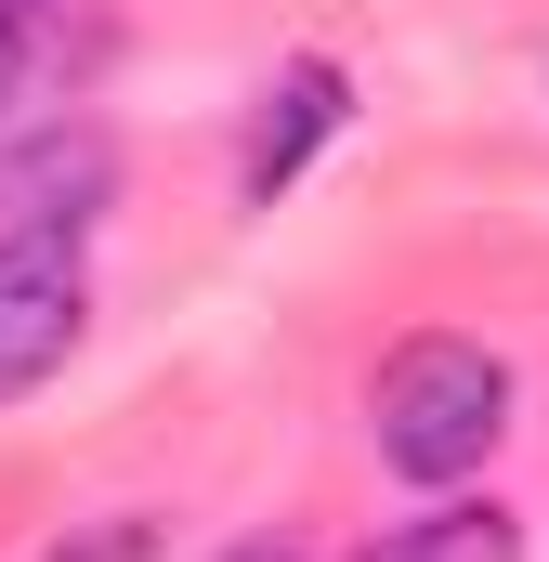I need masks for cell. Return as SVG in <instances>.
Wrapping results in <instances>:
<instances>
[{
    "instance_id": "cell-1",
    "label": "cell",
    "mask_w": 549,
    "mask_h": 562,
    "mask_svg": "<svg viewBox=\"0 0 549 562\" xmlns=\"http://www.w3.org/2000/svg\"><path fill=\"white\" fill-rule=\"evenodd\" d=\"M367 431H380V471H393V484L445 497V484H471V471L497 458V431H511V367H497L484 340L432 327V340H406V353L380 367Z\"/></svg>"
},
{
    "instance_id": "cell-2",
    "label": "cell",
    "mask_w": 549,
    "mask_h": 562,
    "mask_svg": "<svg viewBox=\"0 0 549 562\" xmlns=\"http://www.w3.org/2000/svg\"><path fill=\"white\" fill-rule=\"evenodd\" d=\"M92 327V262L79 236H0V406L40 393Z\"/></svg>"
},
{
    "instance_id": "cell-3",
    "label": "cell",
    "mask_w": 549,
    "mask_h": 562,
    "mask_svg": "<svg viewBox=\"0 0 549 562\" xmlns=\"http://www.w3.org/2000/svg\"><path fill=\"white\" fill-rule=\"evenodd\" d=\"M105 196H119V144L105 132H26L0 157V236H92Z\"/></svg>"
},
{
    "instance_id": "cell-4",
    "label": "cell",
    "mask_w": 549,
    "mask_h": 562,
    "mask_svg": "<svg viewBox=\"0 0 549 562\" xmlns=\"http://www.w3.org/2000/svg\"><path fill=\"white\" fill-rule=\"evenodd\" d=\"M354 119V79L327 66V53H301V66H274V92H262V119H249V157H236V196L249 210H274L288 183H301V157Z\"/></svg>"
},
{
    "instance_id": "cell-5",
    "label": "cell",
    "mask_w": 549,
    "mask_h": 562,
    "mask_svg": "<svg viewBox=\"0 0 549 562\" xmlns=\"http://www.w3.org/2000/svg\"><path fill=\"white\" fill-rule=\"evenodd\" d=\"M354 562H524V524H511L497 497H445V510L393 524L380 550H354Z\"/></svg>"
},
{
    "instance_id": "cell-6",
    "label": "cell",
    "mask_w": 549,
    "mask_h": 562,
    "mask_svg": "<svg viewBox=\"0 0 549 562\" xmlns=\"http://www.w3.org/2000/svg\"><path fill=\"white\" fill-rule=\"evenodd\" d=\"M40 562H157V510H105V524H79V537H53Z\"/></svg>"
},
{
    "instance_id": "cell-7",
    "label": "cell",
    "mask_w": 549,
    "mask_h": 562,
    "mask_svg": "<svg viewBox=\"0 0 549 562\" xmlns=\"http://www.w3.org/2000/svg\"><path fill=\"white\" fill-rule=\"evenodd\" d=\"M26 66H40V26H26V13H13V0H0V105H13V92H26Z\"/></svg>"
},
{
    "instance_id": "cell-8",
    "label": "cell",
    "mask_w": 549,
    "mask_h": 562,
    "mask_svg": "<svg viewBox=\"0 0 549 562\" xmlns=\"http://www.w3.org/2000/svg\"><path fill=\"white\" fill-rule=\"evenodd\" d=\"M223 562H301V550H288V537H236Z\"/></svg>"
},
{
    "instance_id": "cell-9",
    "label": "cell",
    "mask_w": 549,
    "mask_h": 562,
    "mask_svg": "<svg viewBox=\"0 0 549 562\" xmlns=\"http://www.w3.org/2000/svg\"><path fill=\"white\" fill-rule=\"evenodd\" d=\"M13 13H26V26H53V13H66V0H13Z\"/></svg>"
}]
</instances>
